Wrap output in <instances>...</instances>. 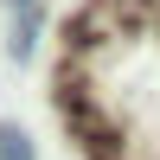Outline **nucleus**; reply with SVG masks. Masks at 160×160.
I'll list each match as a JSON object with an SVG mask.
<instances>
[{
	"label": "nucleus",
	"instance_id": "f257e3e1",
	"mask_svg": "<svg viewBox=\"0 0 160 160\" xmlns=\"http://www.w3.org/2000/svg\"><path fill=\"white\" fill-rule=\"evenodd\" d=\"M38 38V0H13V58H26Z\"/></svg>",
	"mask_w": 160,
	"mask_h": 160
},
{
	"label": "nucleus",
	"instance_id": "f03ea898",
	"mask_svg": "<svg viewBox=\"0 0 160 160\" xmlns=\"http://www.w3.org/2000/svg\"><path fill=\"white\" fill-rule=\"evenodd\" d=\"M0 160H32V141H26L13 122H0Z\"/></svg>",
	"mask_w": 160,
	"mask_h": 160
}]
</instances>
